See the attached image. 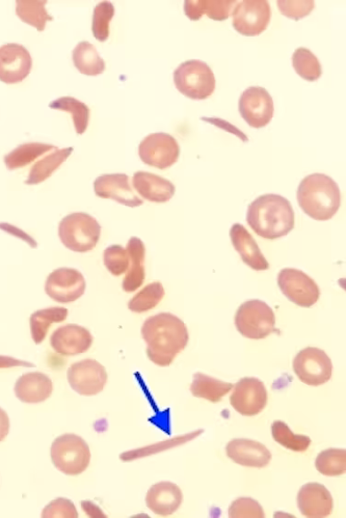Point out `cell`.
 <instances>
[{
	"label": "cell",
	"mask_w": 346,
	"mask_h": 518,
	"mask_svg": "<svg viewBox=\"0 0 346 518\" xmlns=\"http://www.w3.org/2000/svg\"><path fill=\"white\" fill-rule=\"evenodd\" d=\"M141 334L147 355L156 365L170 366L189 341L188 326L176 315L162 313L149 317Z\"/></svg>",
	"instance_id": "cell-1"
},
{
	"label": "cell",
	"mask_w": 346,
	"mask_h": 518,
	"mask_svg": "<svg viewBox=\"0 0 346 518\" xmlns=\"http://www.w3.org/2000/svg\"><path fill=\"white\" fill-rule=\"evenodd\" d=\"M246 220L256 235L273 240L294 229L295 212L287 199L278 195H265L249 205Z\"/></svg>",
	"instance_id": "cell-2"
},
{
	"label": "cell",
	"mask_w": 346,
	"mask_h": 518,
	"mask_svg": "<svg viewBox=\"0 0 346 518\" xmlns=\"http://www.w3.org/2000/svg\"><path fill=\"white\" fill-rule=\"evenodd\" d=\"M297 198L303 211L317 221L332 219L341 206L340 188L325 174L307 176L299 186Z\"/></svg>",
	"instance_id": "cell-3"
},
{
	"label": "cell",
	"mask_w": 346,
	"mask_h": 518,
	"mask_svg": "<svg viewBox=\"0 0 346 518\" xmlns=\"http://www.w3.org/2000/svg\"><path fill=\"white\" fill-rule=\"evenodd\" d=\"M101 227L92 215L85 212L71 213L59 227V235L67 249L73 252L86 253L95 249Z\"/></svg>",
	"instance_id": "cell-4"
},
{
	"label": "cell",
	"mask_w": 346,
	"mask_h": 518,
	"mask_svg": "<svg viewBox=\"0 0 346 518\" xmlns=\"http://www.w3.org/2000/svg\"><path fill=\"white\" fill-rule=\"evenodd\" d=\"M91 458L87 442L74 434L60 435L51 447L52 465L67 475L76 476L84 473L90 466Z\"/></svg>",
	"instance_id": "cell-5"
},
{
	"label": "cell",
	"mask_w": 346,
	"mask_h": 518,
	"mask_svg": "<svg viewBox=\"0 0 346 518\" xmlns=\"http://www.w3.org/2000/svg\"><path fill=\"white\" fill-rule=\"evenodd\" d=\"M173 80L176 89L191 100H205L216 90L214 73L200 60L181 63L173 73Z\"/></svg>",
	"instance_id": "cell-6"
},
{
	"label": "cell",
	"mask_w": 346,
	"mask_h": 518,
	"mask_svg": "<svg viewBox=\"0 0 346 518\" xmlns=\"http://www.w3.org/2000/svg\"><path fill=\"white\" fill-rule=\"evenodd\" d=\"M235 325L239 334L254 340L263 339L277 331L273 309L260 299H251L238 307Z\"/></svg>",
	"instance_id": "cell-7"
},
{
	"label": "cell",
	"mask_w": 346,
	"mask_h": 518,
	"mask_svg": "<svg viewBox=\"0 0 346 518\" xmlns=\"http://www.w3.org/2000/svg\"><path fill=\"white\" fill-rule=\"evenodd\" d=\"M293 370L307 386L319 387L330 380L333 363L327 354L318 347H306L298 353Z\"/></svg>",
	"instance_id": "cell-8"
},
{
	"label": "cell",
	"mask_w": 346,
	"mask_h": 518,
	"mask_svg": "<svg viewBox=\"0 0 346 518\" xmlns=\"http://www.w3.org/2000/svg\"><path fill=\"white\" fill-rule=\"evenodd\" d=\"M233 28L239 35L253 37L263 33L271 20V7L265 0H245L232 13Z\"/></svg>",
	"instance_id": "cell-9"
},
{
	"label": "cell",
	"mask_w": 346,
	"mask_h": 518,
	"mask_svg": "<svg viewBox=\"0 0 346 518\" xmlns=\"http://www.w3.org/2000/svg\"><path fill=\"white\" fill-rule=\"evenodd\" d=\"M278 283L289 301L301 307H313L321 296L317 283L300 269H282L278 277Z\"/></svg>",
	"instance_id": "cell-10"
},
{
	"label": "cell",
	"mask_w": 346,
	"mask_h": 518,
	"mask_svg": "<svg viewBox=\"0 0 346 518\" xmlns=\"http://www.w3.org/2000/svg\"><path fill=\"white\" fill-rule=\"evenodd\" d=\"M180 146L171 134L151 133L139 147L141 159L146 165L158 170H167L174 165L180 156Z\"/></svg>",
	"instance_id": "cell-11"
},
{
	"label": "cell",
	"mask_w": 346,
	"mask_h": 518,
	"mask_svg": "<svg viewBox=\"0 0 346 518\" xmlns=\"http://www.w3.org/2000/svg\"><path fill=\"white\" fill-rule=\"evenodd\" d=\"M86 290L82 272L75 268L60 267L52 272L45 283V292L60 304H70L81 298Z\"/></svg>",
	"instance_id": "cell-12"
},
{
	"label": "cell",
	"mask_w": 346,
	"mask_h": 518,
	"mask_svg": "<svg viewBox=\"0 0 346 518\" xmlns=\"http://www.w3.org/2000/svg\"><path fill=\"white\" fill-rule=\"evenodd\" d=\"M238 112L251 127L263 128L274 117L273 98L264 88H248L239 98Z\"/></svg>",
	"instance_id": "cell-13"
},
{
	"label": "cell",
	"mask_w": 346,
	"mask_h": 518,
	"mask_svg": "<svg viewBox=\"0 0 346 518\" xmlns=\"http://www.w3.org/2000/svg\"><path fill=\"white\" fill-rule=\"evenodd\" d=\"M268 391L257 378L245 377L237 381L230 396V403L235 410L245 416L260 414L268 404Z\"/></svg>",
	"instance_id": "cell-14"
},
{
	"label": "cell",
	"mask_w": 346,
	"mask_h": 518,
	"mask_svg": "<svg viewBox=\"0 0 346 518\" xmlns=\"http://www.w3.org/2000/svg\"><path fill=\"white\" fill-rule=\"evenodd\" d=\"M109 375L105 368L95 360H84L68 370L70 387L78 394L93 396L103 391Z\"/></svg>",
	"instance_id": "cell-15"
},
{
	"label": "cell",
	"mask_w": 346,
	"mask_h": 518,
	"mask_svg": "<svg viewBox=\"0 0 346 518\" xmlns=\"http://www.w3.org/2000/svg\"><path fill=\"white\" fill-rule=\"evenodd\" d=\"M33 68L31 53L23 45L8 44L0 47V81L6 84H20Z\"/></svg>",
	"instance_id": "cell-16"
},
{
	"label": "cell",
	"mask_w": 346,
	"mask_h": 518,
	"mask_svg": "<svg viewBox=\"0 0 346 518\" xmlns=\"http://www.w3.org/2000/svg\"><path fill=\"white\" fill-rule=\"evenodd\" d=\"M51 347L62 356H76L87 352L93 338L85 327L77 324L60 326L50 339Z\"/></svg>",
	"instance_id": "cell-17"
},
{
	"label": "cell",
	"mask_w": 346,
	"mask_h": 518,
	"mask_svg": "<svg viewBox=\"0 0 346 518\" xmlns=\"http://www.w3.org/2000/svg\"><path fill=\"white\" fill-rule=\"evenodd\" d=\"M95 195L102 199H111L130 208L141 206L144 202L133 190L125 174H105L94 181Z\"/></svg>",
	"instance_id": "cell-18"
},
{
	"label": "cell",
	"mask_w": 346,
	"mask_h": 518,
	"mask_svg": "<svg viewBox=\"0 0 346 518\" xmlns=\"http://www.w3.org/2000/svg\"><path fill=\"white\" fill-rule=\"evenodd\" d=\"M298 506L306 517H327L333 512L334 499L325 485L310 482L300 489Z\"/></svg>",
	"instance_id": "cell-19"
},
{
	"label": "cell",
	"mask_w": 346,
	"mask_h": 518,
	"mask_svg": "<svg viewBox=\"0 0 346 518\" xmlns=\"http://www.w3.org/2000/svg\"><path fill=\"white\" fill-rule=\"evenodd\" d=\"M226 453L237 465L252 468H264L270 465L272 458L268 448L248 439L229 442L226 446Z\"/></svg>",
	"instance_id": "cell-20"
},
{
	"label": "cell",
	"mask_w": 346,
	"mask_h": 518,
	"mask_svg": "<svg viewBox=\"0 0 346 518\" xmlns=\"http://www.w3.org/2000/svg\"><path fill=\"white\" fill-rule=\"evenodd\" d=\"M133 187L143 199L151 203H165L175 195V186L170 180L145 171L134 174Z\"/></svg>",
	"instance_id": "cell-21"
},
{
	"label": "cell",
	"mask_w": 346,
	"mask_h": 518,
	"mask_svg": "<svg viewBox=\"0 0 346 518\" xmlns=\"http://www.w3.org/2000/svg\"><path fill=\"white\" fill-rule=\"evenodd\" d=\"M182 502L180 487L170 482H157L150 487L146 498L147 506L156 514H174Z\"/></svg>",
	"instance_id": "cell-22"
},
{
	"label": "cell",
	"mask_w": 346,
	"mask_h": 518,
	"mask_svg": "<svg viewBox=\"0 0 346 518\" xmlns=\"http://www.w3.org/2000/svg\"><path fill=\"white\" fill-rule=\"evenodd\" d=\"M229 236L236 251L243 261L254 270H268L270 263L262 255L253 235L242 225L232 226Z\"/></svg>",
	"instance_id": "cell-23"
},
{
	"label": "cell",
	"mask_w": 346,
	"mask_h": 518,
	"mask_svg": "<svg viewBox=\"0 0 346 518\" xmlns=\"http://www.w3.org/2000/svg\"><path fill=\"white\" fill-rule=\"evenodd\" d=\"M14 392L22 402L39 403L51 396L52 379L42 372L25 373L17 379Z\"/></svg>",
	"instance_id": "cell-24"
},
{
	"label": "cell",
	"mask_w": 346,
	"mask_h": 518,
	"mask_svg": "<svg viewBox=\"0 0 346 518\" xmlns=\"http://www.w3.org/2000/svg\"><path fill=\"white\" fill-rule=\"evenodd\" d=\"M126 251L129 255V267L122 288L126 292H134L145 281L146 248L142 240L134 236L129 239Z\"/></svg>",
	"instance_id": "cell-25"
},
{
	"label": "cell",
	"mask_w": 346,
	"mask_h": 518,
	"mask_svg": "<svg viewBox=\"0 0 346 518\" xmlns=\"http://www.w3.org/2000/svg\"><path fill=\"white\" fill-rule=\"evenodd\" d=\"M237 2L225 0V2H208V0H186L184 3V13L191 20H199L206 14L211 20L222 21L232 13Z\"/></svg>",
	"instance_id": "cell-26"
},
{
	"label": "cell",
	"mask_w": 346,
	"mask_h": 518,
	"mask_svg": "<svg viewBox=\"0 0 346 518\" xmlns=\"http://www.w3.org/2000/svg\"><path fill=\"white\" fill-rule=\"evenodd\" d=\"M73 150V147L64 149H59L57 147L52 150L48 155L35 163L28 179L24 183L28 185H37L46 180L69 157Z\"/></svg>",
	"instance_id": "cell-27"
},
{
	"label": "cell",
	"mask_w": 346,
	"mask_h": 518,
	"mask_svg": "<svg viewBox=\"0 0 346 518\" xmlns=\"http://www.w3.org/2000/svg\"><path fill=\"white\" fill-rule=\"evenodd\" d=\"M232 388V384L197 372L194 375L191 393L195 397L219 402Z\"/></svg>",
	"instance_id": "cell-28"
},
{
	"label": "cell",
	"mask_w": 346,
	"mask_h": 518,
	"mask_svg": "<svg viewBox=\"0 0 346 518\" xmlns=\"http://www.w3.org/2000/svg\"><path fill=\"white\" fill-rule=\"evenodd\" d=\"M72 58L76 68L85 76H99L105 70L104 60L89 42L79 43L73 51Z\"/></svg>",
	"instance_id": "cell-29"
},
{
	"label": "cell",
	"mask_w": 346,
	"mask_h": 518,
	"mask_svg": "<svg viewBox=\"0 0 346 518\" xmlns=\"http://www.w3.org/2000/svg\"><path fill=\"white\" fill-rule=\"evenodd\" d=\"M68 315V310L64 307H51L34 313L30 318V327L35 343L41 344L46 338L51 324L64 322Z\"/></svg>",
	"instance_id": "cell-30"
},
{
	"label": "cell",
	"mask_w": 346,
	"mask_h": 518,
	"mask_svg": "<svg viewBox=\"0 0 346 518\" xmlns=\"http://www.w3.org/2000/svg\"><path fill=\"white\" fill-rule=\"evenodd\" d=\"M55 148L57 147L54 146L41 143L23 144L6 155L4 162L9 171H15L29 165L38 157Z\"/></svg>",
	"instance_id": "cell-31"
},
{
	"label": "cell",
	"mask_w": 346,
	"mask_h": 518,
	"mask_svg": "<svg viewBox=\"0 0 346 518\" xmlns=\"http://www.w3.org/2000/svg\"><path fill=\"white\" fill-rule=\"evenodd\" d=\"M52 110H60L72 115L74 126L77 134H84L89 125L90 108L84 102L72 97H62L49 104Z\"/></svg>",
	"instance_id": "cell-32"
},
{
	"label": "cell",
	"mask_w": 346,
	"mask_h": 518,
	"mask_svg": "<svg viewBox=\"0 0 346 518\" xmlns=\"http://www.w3.org/2000/svg\"><path fill=\"white\" fill-rule=\"evenodd\" d=\"M47 2H31V0H18L16 2V13L25 23H28L39 32H44L48 20H52V17L45 10Z\"/></svg>",
	"instance_id": "cell-33"
},
{
	"label": "cell",
	"mask_w": 346,
	"mask_h": 518,
	"mask_svg": "<svg viewBox=\"0 0 346 518\" xmlns=\"http://www.w3.org/2000/svg\"><path fill=\"white\" fill-rule=\"evenodd\" d=\"M165 295V291L161 283H150L130 299L128 308L133 313H146L161 303Z\"/></svg>",
	"instance_id": "cell-34"
},
{
	"label": "cell",
	"mask_w": 346,
	"mask_h": 518,
	"mask_svg": "<svg viewBox=\"0 0 346 518\" xmlns=\"http://www.w3.org/2000/svg\"><path fill=\"white\" fill-rule=\"evenodd\" d=\"M315 466L319 474L326 476H340L346 472V450L329 449L319 453L315 460Z\"/></svg>",
	"instance_id": "cell-35"
},
{
	"label": "cell",
	"mask_w": 346,
	"mask_h": 518,
	"mask_svg": "<svg viewBox=\"0 0 346 518\" xmlns=\"http://www.w3.org/2000/svg\"><path fill=\"white\" fill-rule=\"evenodd\" d=\"M292 64L297 74L310 82L318 80L323 74L321 63L310 50L304 47L293 53Z\"/></svg>",
	"instance_id": "cell-36"
},
{
	"label": "cell",
	"mask_w": 346,
	"mask_h": 518,
	"mask_svg": "<svg viewBox=\"0 0 346 518\" xmlns=\"http://www.w3.org/2000/svg\"><path fill=\"white\" fill-rule=\"evenodd\" d=\"M272 435L274 440L287 450L295 452L306 451L311 444L308 435L296 434L283 421L277 420L273 423Z\"/></svg>",
	"instance_id": "cell-37"
},
{
	"label": "cell",
	"mask_w": 346,
	"mask_h": 518,
	"mask_svg": "<svg viewBox=\"0 0 346 518\" xmlns=\"http://www.w3.org/2000/svg\"><path fill=\"white\" fill-rule=\"evenodd\" d=\"M115 14V6L109 2H102L96 5L93 15L92 31L97 41L103 43L109 40L110 22Z\"/></svg>",
	"instance_id": "cell-38"
},
{
	"label": "cell",
	"mask_w": 346,
	"mask_h": 518,
	"mask_svg": "<svg viewBox=\"0 0 346 518\" xmlns=\"http://www.w3.org/2000/svg\"><path fill=\"white\" fill-rule=\"evenodd\" d=\"M103 261L114 276H121L129 267V255L120 244H112L104 251Z\"/></svg>",
	"instance_id": "cell-39"
},
{
	"label": "cell",
	"mask_w": 346,
	"mask_h": 518,
	"mask_svg": "<svg viewBox=\"0 0 346 518\" xmlns=\"http://www.w3.org/2000/svg\"><path fill=\"white\" fill-rule=\"evenodd\" d=\"M229 515L232 518L239 517H264L262 506L254 499L241 498L235 500L229 508Z\"/></svg>",
	"instance_id": "cell-40"
},
{
	"label": "cell",
	"mask_w": 346,
	"mask_h": 518,
	"mask_svg": "<svg viewBox=\"0 0 346 518\" xmlns=\"http://www.w3.org/2000/svg\"><path fill=\"white\" fill-rule=\"evenodd\" d=\"M278 6L284 16L291 20H300L312 12L315 4L312 0L310 2V0H307V2H284V0H279Z\"/></svg>",
	"instance_id": "cell-41"
},
{
	"label": "cell",
	"mask_w": 346,
	"mask_h": 518,
	"mask_svg": "<svg viewBox=\"0 0 346 518\" xmlns=\"http://www.w3.org/2000/svg\"><path fill=\"white\" fill-rule=\"evenodd\" d=\"M44 518L78 517L74 503L67 498H58L49 503L42 513Z\"/></svg>",
	"instance_id": "cell-42"
},
{
	"label": "cell",
	"mask_w": 346,
	"mask_h": 518,
	"mask_svg": "<svg viewBox=\"0 0 346 518\" xmlns=\"http://www.w3.org/2000/svg\"><path fill=\"white\" fill-rule=\"evenodd\" d=\"M12 367H36L33 363L16 360L7 356H0V369L12 368Z\"/></svg>",
	"instance_id": "cell-43"
},
{
	"label": "cell",
	"mask_w": 346,
	"mask_h": 518,
	"mask_svg": "<svg viewBox=\"0 0 346 518\" xmlns=\"http://www.w3.org/2000/svg\"><path fill=\"white\" fill-rule=\"evenodd\" d=\"M10 418L8 414L0 408V442H4L10 432Z\"/></svg>",
	"instance_id": "cell-44"
}]
</instances>
